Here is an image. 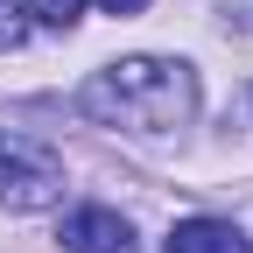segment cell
<instances>
[{
  "label": "cell",
  "mask_w": 253,
  "mask_h": 253,
  "mask_svg": "<svg viewBox=\"0 0 253 253\" xmlns=\"http://www.w3.org/2000/svg\"><path fill=\"white\" fill-rule=\"evenodd\" d=\"M78 106L120 134H176L197 113V71L183 56H120L84 78Z\"/></svg>",
  "instance_id": "6da1fadb"
},
{
  "label": "cell",
  "mask_w": 253,
  "mask_h": 253,
  "mask_svg": "<svg viewBox=\"0 0 253 253\" xmlns=\"http://www.w3.org/2000/svg\"><path fill=\"white\" fill-rule=\"evenodd\" d=\"M63 197V155L28 141V134H0V204L7 211H49Z\"/></svg>",
  "instance_id": "7a4b0ae2"
},
{
  "label": "cell",
  "mask_w": 253,
  "mask_h": 253,
  "mask_svg": "<svg viewBox=\"0 0 253 253\" xmlns=\"http://www.w3.org/2000/svg\"><path fill=\"white\" fill-rule=\"evenodd\" d=\"M63 253H134V225L106 204H78L63 218Z\"/></svg>",
  "instance_id": "3957f363"
},
{
  "label": "cell",
  "mask_w": 253,
  "mask_h": 253,
  "mask_svg": "<svg viewBox=\"0 0 253 253\" xmlns=\"http://www.w3.org/2000/svg\"><path fill=\"white\" fill-rule=\"evenodd\" d=\"M162 253H246V232L225 225V218H183Z\"/></svg>",
  "instance_id": "277c9868"
},
{
  "label": "cell",
  "mask_w": 253,
  "mask_h": 253,
  "mask_svg": "<svg viewBox=\"0 0 253 253\" xmlns=\"http://www.w3.org/2000/svg\"><path fill=\"white\" fill-rule=\"evenodd\" d=\"M21 14L42 21V28H71V21L84 14V0H21Z\"/></svg>",
  "instance_id": "5b68a950"
},
{
  "label": "cell",
  "mask_w": 253,
  "mask_h": 253,
  "mask_svg": "<svg viewBox=\"0 0 253 253\" xmlns=\"http://www.w3.org/2000/svg\"><path fill=\"white\" fill-rule=\"evenodd\" d=\"M28 36V14H21V0H0V49H21Z\"/></svg>",
  "instance_id": "8992f818"
},
{
  "label": "cell",
  "mask_w": 253,
  "mask_h": 253,
  "mask_svg": "<svg viewBox=\"0 0 253 253\" xmlns=\"http://www.w3.org/2000/svg\"><path fill=\"white\" fill-rule=\"evenodd\" d=\"M99 7H106V14H141L148 0H99Z\"/></svg>",
  "instance_id": "52a82bcc"
}]
</instances>
